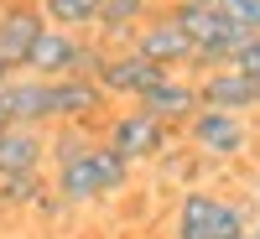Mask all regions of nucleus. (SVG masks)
Wrapping results in <instances>:
<instances>
[{
    "label": "nucleus",
    "mask_w": 260,
    "mask_h": 239,
    "mask_svg": "<svg viewBox=\"0 0 260 239\" xmlns=\"http://www.w3.org/2000/svg\"><path fill=\"white\" fill-rule=\"evenodd\" d=\"M146 16H151V0H104L94 26H99L104 42H125V47H130V37H136V26Z\"/></svg>",
    "instance_id": "nucleus-14"
},
{
    "label": "nucleus",
    "mask_w": 260,
    "mask_h": 239,
    "mask_svg": "<svg viewBox=\"0 0 260 239\" xmlns=\"http://www.w3.org/2000/svg\"><path fill=\"white\" fill-rule=\"evenodd\" d=\"M136 110H146L151 120H161V125H187L192 115L203 110V104H198V83H187V78H161L151 94L136 99Z\"/></svg>",
    "instance_id": "nucleus-11"
},
{
    "label": "nucleus",
    "mask_w": 260,
    "mask_h": 239,
    "mask_svg": "<svg viewBox=\"0 0 260 239\" xmlns=\"http://www.w3.org/2000/svg\"><path fill=\"white\" fill-rule=\"evenodd\" d=\"M42 161H47V135L37 125H6L0 130V177L42 172Z\"/></svg>",
    "instance_id": "nucleus-12"
},
{
    "label": "nucleus",
    "mask_w": 260,
    "mask_h": 239,
    "mask_svg": "<svg viewBox=\"0 0 260 239\" xmlns=\"http://www.w3.org/2000/svg\"><path fill=\"white\" fill-rule=\"evenodd\" d=\"M110 94L99 89V78H57L47 83V110H52V125H94L104 115Z\"/></svg>",
    "instance_id": "nucleus-6"
},
{
    "label": "nucleus",
    "mask_w": 260,
    "mask_h": 239,
    "mask_svg": "<svg viewBox=\"0 0 260 239\" xmlns=\"http://www.w3.org/2000/svg\"><path fill=\"white\" fill-rule=\"evenodd\" d=\"M240 234H250V208L245 203L203 192V187L182 192L177 219H172V239H240Z\"/></svg>",
    "instance_id": "nucleus-2"
},
{
    "label": "nucleus",
    "mask_w": 260,
    "mask_h": 239,
    "mask_svg": "<svg viewBox=\"0 0 260 239\" xmlns=\"http://www.w3.org/2000/svg\"><path fill=\"white\" fill-rule=\"evenodd\" d=\"M229 68H240V73H245L250 83H260V31H255V37L245 42L240 52H234V62H229Z\"/></svg>",
    "instance_id": "nucleus-19"
},
{
    "label": "nucleus",
    "mask_w": 260,
    "mask_h": 239,
    "mask_svg": "<svg viewBox=\"0 0 260 239\" xmlns=\"http://www.w3.org/2000/svg\"><path fill=\"white\" fill-rule=\"evenodd\" d=\"M6 125H11V115H6V104H0V130H6Z\"/></svg>",
    "instance_id": "nucleus-23"
},
{
    "label": "nucleus",
    "mask_w": 260,
    "mask_h": 239,
    "mask_svg": "<svg viewBox=\"0 0 260 239\" xmlns=\"http://www.w3.org/2000/svg\"><path fill=\"white\" fill-rule=\"evenodd\" d=\"M47 198L42 172H21V177H0V208H37Z\"/></svg>",
    "instance_id": "nucleus-16"
},
{
    "label": "nucleus",
    "mask_w": 260,
    "mask_h": 239,
    "mask_svg": "<svg viewBox=\"0 0 260 239\" xmlns=\"http://www.w3.org/2000/svg\"><path fill=\"white\" fill-rule=\"evenodd\" d=\"M78 47H83V37H78V31L42 26L37 47H31V57H26V73H31V78H47V83H57V78H73Z\"/></svg>",
    "instance_id": "nucleus-8"
},
{
    "label": "nucleus",
    "mask_w": 260,
    "mask_h": 239,
    "mask_svg": "<svg viewBox=\"0 0 260 239\" xmlns=\"http://www.w3.org/2000/svg\"><path fill=\"white\" fill-rule=\"evenodd\" d=\"M125 182H130V166H125L115 151L99 141L94 151H83L78 161L57 166L52 192L73 208V203H99V198H115V192H125Z\"/></svg>",
    "instance_id": "nucleus-1"
},
{
    "label": "nucleus",
    "mask_w": 260,
    "mask_h": 239,
    "mask_svg": "<svg viewBox=\"0 0 260 239\" xmlns=\"http://www.w3.org/2000/svg\"><path fill=\"white\" fill-rule=\"evenodd\" d=\"M219 11L229 21H240L245 31H260V0H219Z\"/></svg>",
    "instance_id": "nucleus-18"
},
{
    "label": "nucleus",
    "mask_w": 260,
    "mask_h": 239,
    "mask_svg": "<svg viewBox=\"0 0 260 239\" xmlns=\"http://www.w3.org/2000/svg\"><path fill=\"white\" fill-rule=\"evenodd\" d=\"M255 110H260V94H255Z\"/></svg>",
    "instance_id": "nucleus-25"
},
{
    "label": "nucleus",
    "mask_w": 260,
    "mask_h": 239,
    "mask_svg": "<svg viewBox=\"0 0 260 239\" xmlns=\"http://www.w3.org/2000/svg\"><path fill=\"white\" fill-rule=\"evenodd\" d=\"M130 52H141L146 62H156V68H177V62H192V37L177 26V16L172 11H156V16H146L136 37H130Z\"/></svg>",
    "instance_id": "nucleus-5"
},
{
    "label": "nucleus",
    "mask_w": 260,
    "mask_h": 239,
    "mask_svg": "<svg viewBox=\"0 0 260 239\" xmlns=\"http://www.w3.org/2000/svg\"><path fill=\"white\" fill-rule=\"evenodd\" d=\"M104 146H110L125 166L161 161V156H167V146H172V125L151 120L146 110H125V115L110 120V130H104Z\"/></svg>",
    "instance_id": "nucleus-3"
},
{
    "label": "nucleus",
    "mask_w": 260,
    "mask_h": 239,
    "mask_svg": "<svg viewBox=\"0 0 260 239\" xmlns=\"http://www.w3.org/2000/svg\"><path fill=\"white\" fill-rule=\"evenodd\" d=\"M161 78H172V73L156 68V62H146L141 52L120 47V52L104 57V68H99V89H104V94H115V99H141V94L156 89Z\"/></svg>",
    "instance_id": "nucleus-7"
},
{
    "label": "nucleus",
    "mask_w": 260,
    "mask_h": 239,
    "mask_svg": "<svg viewBox=\"0 0 260 239\" xmlns=\"http://www.w3.org/2000/svg\"><path fill=\"white\" fill-rule=\"evenodd\" d=\"M250 239H260V219H255V224H250Z\"/></svg>",
    "instance_id": "nucleus-24"
},
{
    "label": "nucleus",
    "mask_w": 260,
    "mask_h": 239,
    "mask_svg": "<svg viewBox=\"0 0 260 239\" xmlns=\"http://www.w3.org/2000/svg\"><path fill=\"white\" fill-rule=\"evenodd\" d=\"M255 94H260V83H250L240 68H208L198 78V104H203V110L245 115V110H255Z\"/></svg>",
    "instance_id": "nucleus-10"
},
{
    "label": "nucleus",
    "mask_w": 260,
    "mask_h": 239,
    "mask_svg": "<svg viewBox=\"0 0 260 239\" xmlns=\"http://www.w3.org/2000/svg\"><path fill=\"white\" fill-rule=\"evenodd\" d=\"M6 83H11V68H6V62H0V89H6Z\"/></svg>",
    "instance_id": "nucleus-22"
},
{
    "label": "nucleus",
    "mask_w": 260,
    "mask_h": 239,
    "mask_svg": "<svg viewBox=\"0 0 260 239\" xmlns=\"http://www.w3.org/2000/svg\"><path fill=\"white\" fill-rule=\"evenodd\" d=\"M42 26H47V16H42L37 6H11V11H0V62L16 73V68H26V57L37 47V37Z\"/></svg>",
    "instance_id": "nucleus-9"
},
{
    "label": "nucleus",
    "mask_w": 260,
    "mask_h": 239,
    "mask_svg": "<svg viewBox=\"0 0 260 239\" xmlns=\"http://www.w3.org/2000/svg\"><path fill=\"white\" fill-rule=\"evenodd\" d=\"M250 198H255V203H260V172H255V182H250Z\"/></svg>",
    "instance_id": "nucleus-21"
},
{
    "label": "nucleus",
    "mask_w": 260,
    "mask_h": 239,
    "mask_svg": "<svg viewBox=\"0 0 260 239\" xmlns=\"http://www.w3.org/2000/svg\"><path fill=\"white\" fill-rule=\"evenodd\" d=\"M187 141L203 161H234L250 146V125L245 115H229V110H198L187 120Z\"/></svg>",
    "instance_id": "nucleus-4"
},
{
    "label": "nucleus",
    "mask_w": 260,
    "mask_h": 239,
    "mask_svg": "<svg viewBox=\"0 0 260 239\" xmlns=\"http://www.w3.org/2000/svg\"><path fill=\"white\" fill-rule=\"evenodd\" d=\"M0 104H6L11 125H52V110H47V78H11L6 89H0Z\"/></svg>",
    "instance_id": "nucleus-13"
},
{
    "label": "nucleus",
    "mask_w": 260,
    "mask_h": 239,
    "mask_svg": "<svg viewBox=\"0 0 260 239\" xmlns=\"http://www.w3.org/2000/svg\"><path fill=\"white\" fill-rule=\"evenodd\" d=\"M99 141L89 135V125H57V135L47 141V156L57 161V166H68V161H78L83 151H94Z\"/></svg>",
    "instance_id": "nucleus-17"
},
{
    "label": "nucleus",
    "mask_w": 260,
    "mask_h": 239,
    "mask_svg": "<svg viewBox=\"0 0 260 239\" xmlns=\"http://www.w3.org/2000/svg\"><path fill=\"white\" fill-rule=\"evenodd\" d=\"M172 6H219V0H172Z\"/></svg>",
    "instance_id": "nucleus-20"
},
{
    "label": "nucleus",
    "mask_w": 260,
    "mask_h": 239,
    "mask_svg": "<svg viewBox=\"0 0 260 239\" xmlns=\"http://www.w3.org/2000/svg\"><path fill=\"white\" fill-rule=\"evenodd\" d=\"M240 239H250V234H240Z\"/></svg>",
    "instance_id": "nucleus-26"
},
{
    "label": "nucleus",
    "mask_w": 260,
    "mask_h": 239,
    "mask_svg": "<svg viewBox=\"0 0 260 239\" xmlns=\"http://www.w3.org/2000/svg\"><path fill=\"white\" fill-rule=\"evenodd\" d=\"M99 6L104 0H42V16H47V26H62V31H89L94 21H99Z\"/></svg>",
    "instance_id": "nucleus-15"
}]
</instances>
